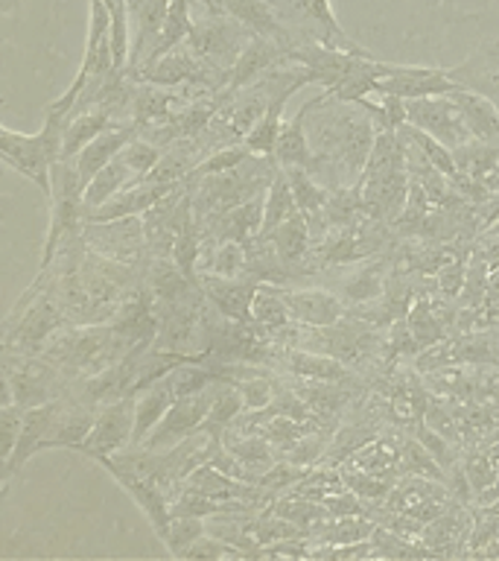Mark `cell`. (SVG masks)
Returning <instances> with one entry per match:
<instances>
[{
  "instance_id": "6da1fadb",
  "label": "cell",
  "mask_w": 499,
  "mask_h": 561,
  "mask_svg": "<svg viewBox=\"0 0 499 561\" xmlns=\"http://www.w3.org/2000/svg\"><path fill=\"white\" fill-rule=\"evenodd\" d=\"M61 131H65V117L53 112H47L44 126L33 135L0 126V158L15 173L30 179L47 202L53 196V164L61 158Z\"/></svg>"
},
{
  "instance_id": "7a4b0ae2",
  "label": "cell",
  "mask_w": 499,
  "mask_h": 561,
  "mask_svg": "<svg viewBox=\"0 0 499 561\" xmlns=\"http://www.w3.org/2000/svg\"><path fill=\"white\" fill-rule=\"evenodd\" d=\"M254 38V33L245 24H240L236 18L231 15H217V12H208V18L196 21L190 30V38H187V47H190L196 56H199L205 65H210L219 73L231 77V68L234 61L240 59L243 47Z\"/></svg>"
},
{
  "instance_id": "3957f363",
  "label": "cell",
  "mask_w": 499,
  "mask_h": 561,
  "mask_svg": "<svg viewBox=\"0 0 499 561\" xmlns=\"http://www.w3.org/2000/svg\"><path fill=\"white\" fill-rule=\"evenodd\" d=\"M131 436H135V394H123L96 410L94 427L79 445V454L100 462L105 456L126 450L131 445Z\"/></svg>"
},
{
  "instance_id": "277c9868",
  "label": "cell",
  "mask_w": 499,
  "mask_h": 561,
  "mask_svg": "<svg viewBox=\"0 0 499 561\" xmlns=\"http://www.w3.org/2000/svg\"><path fill=\"white\" fill-rule=\"evenodd\" d=\"M406 121L427 131L450 149H459L471 144L473 135L464 123V114L450 94L436 96H418V100H406Z\"/></svg>"
},
{
  "instance_id": "5b68a950",
  "label": "cell",
  "mask_w": 499,
  "mask_h": 561,
  "mask_svg": "<svg viewBox=\"0 0 499 561\" xmlns=\"http://www.w3.org/2000/svg\"><path fill=\"white\" fill-rule=\"evenodd\" d=\"M85 243L91 252L112 257V261L138 266L143 254L149 257L143 217L105 219V222H85Z\"/></svg>"
},
{
  "instance_id": "8992f818",
  "label": "cell",
  "mask_w": 499,
  "mask_h": 561,
  "mask_svg": "<svg viewBox=\"0 0 499 561\" xmlns=\"http://www.w3.org/2000/svg\"><path fill=\"white\" fill-rule=\"evenodd\" d=\"M210 401H213V383L208 389H201V392L175 398L173 407L161 419V424L147 436L143 447H149V450H166V447L178 445L182 438L199 433L205 427V421H208Z\"/></svg>"
},
{
  "instance_id": "52a82bcc",
  "label": "cell",
  "mask_w": 499,
  "mask_h": 561,
  "mask_svg": "<svg viewBox=\"0 0 499 561\" xmlns=\"http://www.w3.org/2000/svg\"><path fill=\"white\" fill-rule=\"evenodd\" d=\"M289 59L298 61L306 73L310 85H318L322 91H333L350 70L357 68V61L368 53H350L339 47H327L318 42H301L287 53Z\"/></svg>"
},
{
  "instance_id": "ba28073f",
  "label": "cell",
  "mask_w": 499,
  "mask_h": 561,
  "mask_svg": "<svg viewBox=\"0 0 499 561\" xmlns=\"http://www.w3.org/2000/svg\"><path fill=\"white\" fill-rule=\"evenodd\" d=\"M455 88H459V82L446 73V68H423V65H394V61H385V73L376 82V94L418 100V96L450 94Z\"/></svg>"
},
{
  "instance_id": "9c48e42d",
  "label": "cell",
  "mask_w": 499,
  "mask_h": 561,
  "mask_svg": "<svg viewBox=\"0 0 499 561\" xmlns=\"http://www.w3.org/2000/svg\"><path fill=\"white\" fill-rule=\"evenodd\" d=\"M100 465L112 473L114 480L120 482L123 491L138 503L140 512L147 515V520L152 524L158 538L164 541L166 529H170V520H173V512H170V503H173V500H170V494L152 480H147V477H140L138 471H131V468L120 465L117 459H112V456L100 459Z\"/></svg>"
},
{
  "instance_id": "30bf717a",
  "label": "cell",
  "mask_w": 499,
  "mask_h": 561,
  "mask_svg": "<svg viewBox=\"0 0 499 561\" xmlns=\"http://www.w3.org/2000/svg\"><path fill=\"white\" fill-rule=\"evenodd\" d=\"M473 535V506L464 500H453L438 517L423 526V538L429 550L436 556H462L471 552Z\"/></svg>"
},
{
  "instance_id": "8fae6325",
  "label": "cell",
  "mask_w": 499,
  "mask_h": 561,
  "mask_svg": "<svg viewBox=\"0 0 499 561\" xmlns=\"http://www.w3.org/2000/svg\"><path fill=\"white\" fill-rule=\"evenodd\" d=\"M201 289L219 313L234 319V322H252V305L263 280L245 275V278H225L213 272H199Z\"/></svg>"
},
{
  "instance_id": "7c38bea8",
  "label": "cell",
  "mask_w": 499,
  "mask_h": 561,
  "mask_svg": "<svg viewBox=\"0 0 499 561\" xmlns=\"http://www.w3.org/2000/svg\"><path fill=\"white\" fill-rule=\"evenodd\" d=\"M280 293L287 298V307L298 324H310V328H327L336 324L345 316V298L330 293V289L318 287H283Z\"/></svg>"
},
{
  "instance_id": "4fadbf2b",
  "label": "cell",
  "mask_w": 499,
  "mask_h": 561,
  "mask_svg": "<svg viewBox=\"0 0 499 561\" xmlns=\"http://www.w3.org/2000/svg\"><path fill=\"white\" fill-rule=\"evenodd\" d=\"M446 73L459 82V88H471L476 94L488 96L499 108V38L479 44V50L467 56L462 65L446 68Z\"/></svg>"
},
{
  "instance_id": "5bb4252c",
  "label": "cell",
  "mask_w": 499,
  "mask_h": 561,
  "mask_svg": "<svg viewBox=\"0 0 499 561\" xmlns=\"http://www.w3.org/2000/svg\"><path fill=\"white\" fill-rule=\"evenodd\" d=\"M53 415H56V401L38 403V407H30V410H26L24 427H21L15 450L3 459V489H7L9 480L15 477L18 468H24V462H30L35 454H42L44 438L50 433Z\"/></svg>"
},
{
  "instance_id": "9a60e30c",
  "label": "cell",
  "mask_w": 499,
  "mask_h": 561,
  "mask_svg": "<svg viewBox=\"0 0 499 561\" xmlns=\"http://www.w3.org/2000/svg\"><path fill=\"white\" fill-rule=\"evenodd\" d=\"M138 131V123H114V126H108L103 135H96L88 147H82V152L73 156V164H77V173L79 179H82V184L88 187L91 179H94L108 161H114V158L120 156L123 147H126Z\"/></svg>"
},
{
  "instance_id": "2e32d148",
  "label": "cell",
  "mask_w": 499,
  "mask_h": 561,
  "mask_svg": "<svg viewBox=\"0 0 499 561\" xmlns=\"http://www.w3.org/2000/svg\"><path fill=\"white\" fill-rule=\"evenodd\" d=\"M222 12L236 18L254 35H263V38H271L280 47H287V53L295 47V38L287 30V24L280 21V15L271 7V0H222Z\"/></svg>"
},
{
  "instance_id": "e0dca14e",
  "label": "cell",
  "mask_w": 499,
  "mask_h": 561,
  "mask_svg": "<svg viewBox=\"0 0 499 561\" xmlns=\"http://www.w3.org/2000/svg\"><path fill=\"white\" fill-rule=\"evenodd\" d=\"M283 59H287V47H280L278 42L263 38V35H254L252 42L243 47V53H240V59L234 61L225 91H240V88L254 85L263 73H269Z\"/></svg>"
},
{
  "instance_id": "ac0fdd59",
  "label": "cell",
  "mask_w": 499,
  "mask_h": 561,
  "mask_svg": "<svg viewBox=\"0 0 499 561\" xmlns=\"http://www.w3.org/2000/svg\"><path fill=\"white\" fill-rule=\"evenodd\" d=\"M263 240H269L275 254H278L283 266L289 270V278H292L298 270H304L306 254L313 249V228H310V219L298 210L295 217H289L275 231L263 234Z\"/></svg>"
},
{
  "instance_id": "d6986e66",
  "label": "cell",
  "mask_w": 499,
  "mask_h": 561,
  "mask_svg": "<svg viewBox=\"0 0 499 561\" xmlns=\"http://www.w3.org/2000/svg\"><path fill=\"white\" fill-rule=\"evenodd\" d=\"M175 389L170 383V375L149 383L147 389H140L135 394V436H131V445H143L152 430L161 424V419L166 415V410L173 407Z\"/></svg>"
},
{
  "instance_id": "ffe728a7",
  "label": "cell",
  "mask_w": 499,
  "mask_h": 561,
  "mask_svg": "<svg viewBox=\"0 0 499 561\" xmlns=\"http://www.w3.org/2000/svg\"><path fill=\"white\" fill-rule=\"evenodd\" d=\"M114 123H117V117L100 103L88 105V108L77 112L73 117H68L65 131H61V158L79 156L82 147H88L96 135H103Z\"/></svg>"
},
{
  "instance_id": "44dd1931",
  "label": "cell",
  "mask_w": 499,
  "mask_h": 561,
  "mask_svg": "<svg viewBox=\"0 0 499 561\" xmlns=\"http://www.w3.org/2000/svg\"><path fill=\"white\" fill-rule=\"evenodd\" d=\"M450 96L462 108L464 123H467L473 140L499 144V108L490 103L488 96L476 94L471 88H455V91H450Z\"/></svg>"
},
{
  "instance_id": "7402d4cb",
  "label": "cell",
  "mask_w": 499,
  "mask_h": 561,
  "mask_svg": "<svg viewBox=\"0 0 499 561\" xmlns=\"http://www.w3.org/2000/svg\"><path fill=\"white\" fill-rule=\"evenodd\" d=\"M310 105H313V100H306L295 112V117H289L280 129L278 149H275L280 167H306V170L313 167V147H310V135H306Z\"/></svg>"
},
{
  "instance_id": "603a6c76",
  "label": "cell",
  "mask_w": 499,
  "mask_h": 561,
  "mask_svg": "<svg viewBox=\"0 0 499 561\" xmlns=\"http://www.w3.org/2000/svg\"><path fill=\"white\" fill-rule=\"evenodd\" d=\"M292 96H295L292 91L271 96L260 121L254 123L252 131L243 138V144L252 149L254 156H275V149H278L280 140V129H283V112H287V103Z\"/></svg>"
},
{
  "instance_id": "cb8c5ba5",
  "label": "cell",
  "mask_w": 499,
  "mask_h": 561,
  "mask_svg": "<svg viewBox=\"0 0 499 561\" xmlns=\"http://www.w3.org/2000/svg\"><path fill=\"white\" fill-rule=\"evenodd\" d=\"M138 182H140V175L131 170L129 161H126L123 156H117L114 161H108V164H105L85 187V210L100 208V205H105L112 196H117V193L126 191V187H131V184H138Z\"/></svg>"
},
{
  "instance_id": "d4e9b609",
  "label": "cell",
  "mask_w": 499,
  "mask_h": 561,
  "mask_svg": "<svg viewBox=\"0 0 499 561\" xmlns=\"http://www.w3.org/2000/svg\"><path fill=\"white\" fill-rule=\"evenodd\" d=\"M245 412L243 392L236 389L234 380H217L213 383V401H210L208 421H205V430H208L213 438L225 436V430L234 424L240 415Z\"/></svg>"
},
{
  "instance_id": "484cf974",
  "label": "cell",
  "mask_w": 499,
  "mask_h": 561,
  "mask_svg": "<svg viewBox=\"0 0 499 561\" xmlns=\"http://www.w3.org/2000/svg\"><path fill=\"white\" fill-rule=\"evenodd\" d=\"M376 520L368 515H345V517H327L318 526H313L306 538L318 543H357L368 541L374 533Z\"/></svg>"
},
{
  "instance_id": "4316f807",
  "label": "cell",
  "mask_w": 499,
  "mask_h": 561,
  "mask_svg": "<svg viewBox=\"0 0 499 561\" xmlns=\"http://www.w3.org/2000/svg\"><path fill=\"white\" fill-rule=\"evenodd\" d=\"M252 319L257 324H263L271 336H278L289 328V324H295L292 313H289L287 298L280 293V284H269V280H263L260 289H257V296H254L252 305Z\"/></svg>"
},
{
  "instance_id": "83f0119b",
  "label": "cell",
  "mask_w": 499,
  "mask_h": 561,
  "mask_svg": "<svg viewBox=\"0 0 499 561\" xmlns=\"http://www.w3.org/2000/svg\"><path fill=\"white\" fill-rule=\"evenodd\" d=\"M385 284H388V275H385V263H365L341 280V298L345 301H353V305H368V301H376L383 298Z\"/></svg>"
},
{
  "instance_id": "f1b7e54d",
  "label": "cell",
  "mask_w": 499,
  "mask_h": 561,
  "mask_svg": "<svg viewBox=\"0 0 499 561\" xmlns=\"http://www.w3.org/2000/svg\"><path fill=\"white\" fill-rule=\"evenodd\" d=\"M193 24H196V21H193V0H170V9H166L164 18V30H161V38H158V47L155 53H152V61H149V65H155L164 53L182 47V44L190 38Z\"/></svg>"
},
{
  "instance_id": "f546056e",
  "label": "cell",
  "mask_w": 499,
  "mask_h": 561,
  "mask_svg": "<svg viewBox=\"0 0 499 561\" xmlns=\"http://www.w3.org/2000/svg\"><path fill=\"white\" fill-rule=\"evenodd\" d=\"M298 214L295 193H292V184L287 179V170L280 167L271 184L266 187V208H263V234H269L280 222H287L289 217ZM260 234V237H263Z\"/></svg>"
},
{
  "instance_id": "4dcf8cb0",
  "label": "cell",
  "mask_w": 499,
  "mask_h": 561,
  "mask_svg": "<svg viewBox=\"0 0 499 561\" xmlns=\"http://www.w3.org/2000/svg\"><path fill=\"white\" fill-rule=\"evenodd\" d=\"M406 322H409L411 333H415V340H418L420 351L429 348V345H438L441 340H446L444 322L438 319L436 307L429 298H415L409 307V313H406Z\"/></svg>"
},
{
  "instance_id": "1f68e13d",
  "label": "cell",
  "mask_w": 499,
  "mask_h": 561,
  "mask_svg": "<svg viewBox=\"0 0 499 561\" xmlns=\"http://www.w3.org/2000/svg\"><path fill=\"white\" fill-rule=\"evenodd\" d=\"M455 161H459V173L471 175L476 182H485V175H488L499 161V144L471 140V144H464V147L455 149Z\"/></svg>"
},
{
  "instance_id": "d6a6232c",
  "label": "cell",
  "mask_w": 499,
  "mask_h": 561,
  "mask_svg": "<svg viewBox=\"0 0 499 561\" xmlns=\"http://www.w3.org/2000/svg\"><path fill=\"white\" fill-rule=\"evenodd\" d=\"M462 473L473 491V503H476V497H479L481 491H488L490 482L497 480L499 465L494 462V456H490L488 447H471V450L462 456Z\"/></svg>"
},
{
  "instance_id": "836d02e7",
  "label": "cell",
  "mask_w": 499,
  "mask_h": 561,
  "mask_svg": "<svg viewBox=\"0 0 499 561\" xmlns=\"http://www.w3.org/2000/svg\"><path fill=\"white\" fill-rule=\"evenodd\" d=\"M201 535H208V524H205V517H193V515H173L170 520V529H166L164 543L170 547L175 559H184L187 550H190L193 543L199 541Z\"/></svg>"
},
{
  "instance_id": "e575fe53",
  "label": "cell",
  "mask_w": 499,
  "mask_h": 561,
  "mask_svg": "<svg viewBox=\"0 0 499 561\" xmlns=\"http://www.w3.org/2000/svg\"><path fill=\"white\" fill-rule=\"evenodd\" d=\"M254 152L245 147L243 140L240 144H228L222 149H213L210 156H205L199 167H196V173L193 175H213V173H225V170H234L245 161V158H252Z\"/></svg>"
},
{
  "instance_id": "d590c367",
  "label": "cell",
  "mask_w": 499,
  "mask_h": 561,
  "mask_svg": "<svg viewBox=\"0 0 499 561\" xmlns=\"http://www.w3.org/2000/svg\"><path fill=\"white\" fill-rule=\"evenodd\" d=\"M26 407L15 401H3L0 407V424H3V459H7L18 445V436H21V427H24Z\"/></svg>"
}]
</instances>
